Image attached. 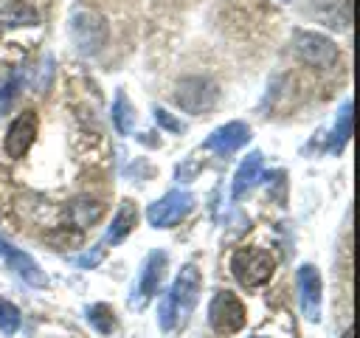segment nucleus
Listing matches in <instances>:
<instances>
[{
	"mask_svg": "<svg viewBox=\"0 0 360 338\" xmlns=\"http://www.w3.org/2000/svg\"><path fill=\"white\" fill-rule=\"evenodd\" d=\"M191 208H194V194H191V192H183V189H172V192H166L160 200L149 203L146 220H149V225H155V228H172V225L180 223Z\"/></svg>",
	"mask_w": 360,
	"mask_h": 338,
	"instance_id": "6",
	"label": "nucleus"
},
{
	"mask_svg": "<svg viewBox=\"0 0 360 338\" xmlns=\"http://www.w3.org/2000/svg\"><path fill=\"white\" fill-rule=\"evenodd\" d=\"M112 124H115V130H118L121 135H129V132H132V127H135V110H132V104H129V99H127V93H124V90H118V93H115V104H112Z\"/></svg>",
	"mask_w": 360,
	"mask_h": 338,
	"instance_id": "17",
	"label": "nucleus"
},
{
	"mask_svg": "<svg viewBox=\"0 0 360 338\" xmlns=\"http://www.w3.org/2000/svg\"><path fill=\"white\" fill-rule=\"evenodd\" d=\"M17 327H20V310L14 304L3 301V307H0V332L3 335H14Z\"/></svg>",
	"mask_w": 360,
	"mask_h": 338,
	"instance_id": "20",
	"label": "nucleus"
},
{
	"mask_svg": "<svg viewBox=\"0 0 360 338\" xmlns=\"http://www.w3.org/2000/svg\"><path fill=\"white\" fill-rule=\"evenodd\" d=\"M135 225H138V208H135V203H132V200H124V203L118 206L115 217H112V225L107 228V242L118 245L121 239H127V237H129V231H132Z\"/></svg>",
	"mask_w": 360,
	"mask_h": 338,
	"instance_id": "14",
	"label": "nucleus"
},
{
	"mask_svg": "<svg viewBox=\"0 0 360 338\" xmlns=\"http://www.w3.org/2000/svg\"><path fill=\"white\" fill-rule=\"evenodd\" d=\"M0 259L22 279V282H28V284H34V287H42L48 279H45V270L37 265V259L31 256V254H25L22 248H17V245H11L6 237H0Z\"/></svg>",
	"mask_w": 360,
	"mask_h": 338,
	"instance_id": "9",
	"label": "nucleus"
},
{
	"mask_svg": "<svg viewBox=\"0 0 360 338\" xmlns=\"http://www.w3.org/2000/svg\"><path fill=\"white\" fill-rule=\"evenodd\" d=\"M248 138H250L248 124H242V121H228V124L217 127V130L205 138L202 146L211 149V152H217V155H231V152H236L239 146H245Z\"/></svg>",
	"mask_w": 360,
	"mask_h": 338,
	"instance_id": "12",
	"label": "nucleus"
},
{
	"mask_svg": "<svg viewBox=\"0 0 360 338\" xmlns=\"http://www.w3.org/2000/svg\"><path fill=\"white\" fill-rule=\"evenodd\" d=\"M298 282V299H301V313L309 321L321 318V299H323V282L315 265H301L295 273Z\"/></svg>",
	"mask_w": 360,
	"mask_h": 338,
	"instance_id": "8",
	"label": "nucleus"
},
{
	"mask_svg": "<svg viewBox=\"0 0 360 338\" xmlns=\"http://www.w3.org/2000/svg\"><path fill=\"white\" fill-rule=\"evenodd\" d=\"M343 338H352V330H346V335H343Z\"/></svg>",
	"mask_w": 360,
	"mask_h": 338,
	"instance_id": "23",
	"label": "nucleus"
},
{
	"mask_svg": "<svg viewBox=\"0 0 360 338\" xmlns=\"http://www.w3.org/2000/svg\"><path fill=\"white\" fill-rule=\"evenodd\" d=\"M155 121H158L160 127H166L169 132H183V130H186V124H183V121H177V118H172V115H169L166 110H160V107L155 110Z\"/></svg>",
	"mask_w": 360,
	"mask_h": 338,
	"instance_id": "21",
	"label": "nucleus"
},
{
	"mask_svg": "<svg viewBox=\"0 0 360 338\" xmlns=\"http://www.w3.org/2000/svg\"><path fill=\"white\" fill-rule=\"evenodd\" d=\"M256 338H262V335H256Z\"/></svg>",
	"mask_w": 360,
	"mask_h": 338,
	"instance_id": "26",
	"label": "nucleus"
},
{
	"mask_svg": "<svg viewBox=\"0 0 360 338\" xmlns=\"http://www.w3.org/2000/svg\"><path fill=\"white\" fill-rule=\"evenodd\" d=\"M101 211H104V206L96 203V200H76V203H73V220H76L79 228L96 223V220L101 217Z\"/></svg>",
	"mask_w": 360,
	"mask_h": 338,
	"instance_id": "18",
	"label": "nucleus"
},
{
	"mask_svg": "<svg viewBox=\"0 0 360 338\" xmlns=\"http://www.w3.org/2000/svg\"><path fill=\"white\" fill-rule=\"evenodd\" d=\"M37 127H39V121H37V113L34 110H25V113H20L14 121H11V127H8V132H6V155L8 158H22L28 149H31V144H34V138H37Z\"/></svg>",
	"mask_w": 360,
	"mask_h": 338,
	"instance_id": "10",
	"label": "nucleus"
},
{
	"mask_svg": "<svg viewBox=\"0 0 360 338\" xmlns=\"http://www.w3.org/2000/svg\"><path fill=\"white\" fill-rule=\"evenodd\" d=\"M276 259L264 248H236L231 256V273L242 287H262L270 282Z\"/></svg>",
	"mask_w": 360,
	"mask_h": 338,
	"instance_id": "3",
	"label": "nucleus"
},
{
	"mask_svg": "<svg viewBox=\"0 0 360 338\" xmlns=\"http://www.w3.org/2000/svg\"><path fill=\"white\" fill-rule=\"evenodd\" d=\"M217 84L211 79H202V76H191V79H183L177 84V93H174V101L191 113V115H200L205 110H211L217 104Z\"/></svg>",
	"mask_w": 360,
	"mask_h": 338,
	"instance_id": "7",
	"label": "nucleus"
},
{
	"mask_svg": "<svg viewBox=\"0 0 360 338\" xmlns=\"http://www.w3.org/2000/svg\"><path fill=\"white\" fill-rule=\"evenodd\" d=\"M245 318H248V313H245V304L236 299V293H231V290L214 293V299L208 304V324L214 332L233 335L245 327Z\"/></svg>",
	"mask_w": 360,
	"mask_h": 338,
	"instance_id": "4",
	"label": "nucleus"
},
{
	"mask_svg": "<svg viewBox=\"0 0 360 338\" xmlns=\"http://www.w3.org/2000/svg\"><path fill=\"white\" fill-rule=\"evenodd\" d=\"M0 307H3V299H0Z\"/></svg>",
	"mask_w": 360,
	"mask_h": 338,
	"instance_id": "25",
	"label": "nucleus"
},
{
	"mask_svg": "<svg viewBox=\"0 0 360 338\" xmlns=\"http://www.w3.org/2000/svg\"><path fill=\"white\" fill-rule=\"evenodd\" d=\"M262 177V152H250L233 175V200H242Z\"/></svg>",
	"mask_w": 360,
	"mask_h": 338,
	"instance_id": "13",
	"label": "nucleus"
},
{
	"mask_svg": "<svg viewBox=\"0 0 360 338\" xmlns=\"http://www.w3.org/2000/svg\"><path fill=\"white\" fill-rule=\"evenodd\" d=\"M200 287H202V276L194 265H183L177 279L172 282L169 293L160 299V330H172L177 321H186V315L194 310L197 299H200Z\"/></svg>",
	"mask_w": 360,
	"mask_h": 338,
	"instance_id": "1",
	"label": "nucleus"
},
{
	"mask_svg": "<svg viewBox=\"0 0 360 338\" xmlns=\"http://www.w3.org/2000/svg\"><path fill=\"white\" fill-rule=\"evenodd\" d=\"M292 45H295L298 59L307 62L309 68H318V70H329V68L340 59L338 45H335L329 37L315 34V31H295Z\"/></svg>",
	"mask_w": 360,
	"mask_h": 338,
	"instance_id": "5",
	"label": "nucleus"
},
{
	"mask_svg": "<svg viewBox=\"0 0 360 338\" xmlns=\"http://www.w3.org/2000/svg\"><path fill=\"white\" fill-rule=\"evenodd\" d=\"M349 135H352V101H343V107H340V113H338V124H335V130H332V138H329V152L332 155H338L343 146H346V141H349Z\"/></svg>",
	"mask_w": 360,
	"mask_h": 338,
	"instance_id": "15",
	"label": "nucleus"
},
{
	"mask_svg": "<svg viewBox=\"0 0 360 338\" xmlns=\"http://www.w3.org/2000/svg\"><path fill=\"white\" fill-rule=\"evenodd\" d=\"M68 28H70L73 45H76L79 54H84V56H96V54L107 45V37H110V25H107L104 14H98V11L90 8V6H76V8L70 11Z\"/></svg>",
	"mask_w": 360,
	"mask_h": 338,
	"instance_id": "2",
	"label": "nucleus"
},
{
	"mask_svg": "<svg viewBox=\"0 0 360 338\" xmlns=\"http://www.w3.org/2000/svg\"><path fill=\"white\" fill-rule=\"evenodd\" d=\"M101 259H104V248H101V245H96V251H93V254H82L76 262H79L82 268H93V265H98Z\"/></svg>",
	"mask_w": 360,
	"mask_h": 338,
	"instance_id": "22",
	"label": "nucleus"
},
{
	"mask_svg": "<svg viewBox=\"0 0 360 338\" xmlns=\"http://www.w3.org/2000/svg\"><path fill=\"white\" fill-rule=\"evenodd\" d=\"M87 321H90V327H96L101 335H107V332L115 330V315H112V310H110L107 304H93V307L87 310Z\"/></svg>",
	"mask_w": 360,
	"mask_h": 338,
	"instance_id": "19",
	"label": "nucleus"
},
{
	"mask_svg": "<svg viewBox=\"0 0 360 338\" xmlns=\"http://www.w3.org/2000/svg\"><path fill=\"white\" fill-rule=\"evenodd\" d=\"M37 20H39L37 11H34L31 6L20 3V0H11V3L0 11V25H3V28H11V25H34Z\"/></svg>",
	"mask_w": 360,
	"mask_h": 338,
	"instance_id": "16",
	"label": "nucleus"
},
{
	"mask_svg": "<svg viewBox=\"0 0 360 338\" xmlns=\"http://www.w3.org/2000/svg\"><path fill=\"white\" fill-rule=\"evenodd\" d=\"M276 3H287V0H276Z\"/></svg>",
	"mask_w": 360,
	"mask_h": 338,
	"instance_id": "24",
	"label": "nucleus"
},
{
	"mask_svg": "<svg viewBox=\"0 0 360 338\" xmlns=\"http://www.w3.org/2000/svg\"><path fill=\"white\" fill-rule=\"evenodd\" d=\"M166 262H169V256H166L163 251H152V254L146 256L143 270H141V279H138V287H135V296L129 299L132 307H143V304L158 293L160 279H163V273H166Z\"/></svg>",
	"mask_w": 360,
	"mask_h": 338,
	"instance_id": "11",
	"label": "nucleus"
}]
</instances>
